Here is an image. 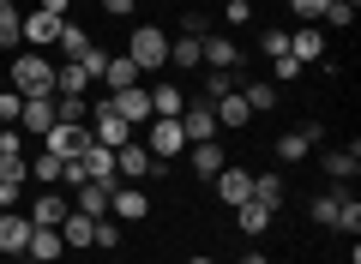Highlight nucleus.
Segmentation results:
<instances>
[{
  "mask_svg": "<svg viewBox=\"0 0 361 264\" xmlns=\"http://www.w3.org/2000/svg\"><path fill=\"white\" fill-rule=\"evenodd\" d=\"M6 84L18 90V96H54V61L49 54H37V49H25V54H13V73H6Z\"/></svg>",
  "mask_w": 361,
  "mask_h": 264,
  "instance_id": "nucleus-1",
  "label": "nucleus"
},
{
  "mask_svg": "<svg viewBox=\"0 0 361 264\" xmlns=\"http://www.w3.org/2000/svg\"><path fill=\"white\" fill-rule=\"evenodd\" d=\"M127 61L139 66V73H157V66H169V37L157 25H139L127 37Z\"/></svg>",
  "mask_w": 361,
  "mask_h": 264,
  "instance_id": "nucleus-2",
  "label": "nucleus"
},
{
  "mask_svg": "<svg viewBox=\"0 0 361 264\" xmlns=\"http://www.w3.org/2000/svg\"><path fill=\"white\" fill-rule=\"evenodd\" d=\"M145 151L157 156V163H169V156H180L187 151V132H180V120H163V114H151V120H145Z\"/></svg>",
  "mask_w": 361,
  "mask_h": 264,
  "instance_id": "nucleus-3",
  "label": "nucleus"
},
{
  "mask_svg": "<svg viewBox=\"0 0 361 264\" xmlns=\"http://www.w3.org/2000/svg\"><path fill=\"white\" fill-rule=\"evenodd\" d=\"M42 144H49V156H61V163H73V156H85V151H90L97 139H90L85 126H73V120H54L49 132H42Z\"/></svg>",
  "mask_w": 361,
  "mask_h": 264,
  "instance_id": "nucleus-4",
  "label": "nucleus"
},
{
  "mask_svg": "<svg viewBox=\"0 0 361 264\" xmlns=\"http://www.w3.org/2000/svg\"><path fill=\"white\" fill-rule=\"evenodd\" d=\"M90 120H97V132H90V139L103 144V151H121V144H133V132H139V126H127L115 108H109V96L97 102V114H90Z\"/></svg>",
  "mask_w": 361,
  "mask_h": 264,
  "instance_id": "nucleus-5",
  "label": "nucleus"
},
{
  "mask_svg": "<svg viewBox=\"0 0 361 264\" xmlns=\"http://www.w3.org/2000/svg\"><path fill=\"white\" fill-rule=\"evenodd\" d=\"M180 132H187V144H211L217 139V108L211 102H187L180 108Z\"/></svg>",
  "mask_w": 361,
  "mask_h": 264,
  "instance_id": "nucleus-6",
  "label": "nucleus"
},
{
  "mask_svg": "<svg viewBox=\"0 0 361 264\" xmlns=\"http://www.w3.org/2000/svg\"><path fill=\"white\" fill-rule=\"evenodd\" d=\"M109 108H115L127 126H145V120H151V90H145V84H127V90L109 96Z\"/></svg>",
  "mask_w": 361,
  "mask_h": 264,
  "instance_id": "nucleus-7",
  "label": "nucleus"
},
{
  "mask_svg": "<svg viewBox=\"0 0 361 264\" xmlns=\"http://www.w3.org/2000/svg\"><path fill=\"white\" fill-rule=\"evenodd\" d=\"M30 216H18V210H0V252L6 258H25V246H30Z\"/></svg>",
  "mask_w": 361,
  "mask_h": 264,
  "instance_id": "nucleus-8",
  "label": "nucleus"
},
{
  "mask_svg": "<svg viewBox=\"0 0 361 264\" xmlns=\"http://www.w3.org/2000/svg\"><path fill=\"white\" fill-rule=\"evenodd\" d=\"M145 210H151L145 187H115V192H109V216H115V222H139Z\"/></svg>",
  "mask_w": 361,
  "mask_h": 264,
  "instance_id": "nucleus-9",
  "label": "nucleus"
},
{
  "mask_svg": "<svg viewBox=\"0 0 361 264\" xmlns=\"http://www.w3.org/2000/svg\"><path fill=\"white\" fill-rule=\"evenodd\" d=\"M289 61L319 66V61H325V30H319V25H301L295 37H289Z\"/></svg>",
  "mask_w": 361,
  "mask_h": 264,
  "instance_id": "nucleus-10",
  "label": "nucleus"
},
{
  "mask_svg": "<svg viewBox=\"0 0 361 264\" xmlns=\"http://www.w3.org/2000/svg\"><path fill=\"white\" fill-rule=\"evenodd\" d=\"M157 168H163V163H157L145 144H121V151H115V175H127V180H145V175H157Z\"/></svg>",
  "mask_w": 361,
  "mask_h": 264,
  "instance_id": "nucleus-11",
  "label": "nucleus"
},
{
  "mask_svg": "<svg viewBox=\"0 0 361 264\" xmlns=\"http://www.w3.org/2000/svg\"><path fill=\"white\" fill-rule=\"evenodd\" d=\"M54 37H61V18H49V13H25V30H18V42H30V49H54Z\"/></svg>",
  "mask_w": 361,
  "mask_h": 264,
  "instance_id": "nucleus-12",
  "label": "nucleus"
},
{
  "mask_svg": "<svg viewBox=\"0 0 361 264\" xmlns=\"http://www.w3.org/2000/svg\"><path fill=\"white\" fill-rule=\"evenodd\" d=\"M199 61L217 66V73H229V66H241V49H235L229 37H211V30H205V37H199Z\"/></svg>",
  "mask_w": 361,
  "mask_h": 264,
  "instance_id": "nucleus-13",
  "label": "nucleus"
},
{
  "mask_svg": "<svg viewBox=\"0 0 361 264\" xmlns=\"http://www.w3.org/2000/svg\"><path fill=\"white\" fill-rule=\"evenodd\" d=\"M78 163H85V180H97V187H115V151H103V144H90L85 156H78Z\"/></svg>",
  "mask_w": 361,
  "mask_h": 264,
  "instance_id": "nucleus-14",
  "label": "nucleus"
},
{
  "mask_svg": "<svg viewBox=\"0 0 361 264\" xmlns=\"http://www.w3.org/2000/svg\"><path fill=\"white\" fill-rule=\"evenodd\" d=\"M313 144H319V126L307 120V126H295V132H283V139H277V156H283V163H301Z\"/></svg>",
  "mask_w": 361,
  "mask_h": 264,
  "instance_id": "nucleus-15",
  "label": "nucleus"
},
{
  "mask_svg": "<svg viewBox=\"0 0 361 264\" xmlns=\"http://www.w3.org/2000/svg\"><path fill=\"white\" fill-rule=\"evenodd\" d=\"M73 192H78V204H73L78 216H90V222H103V216H109V192H115V187H97V180H85V187H73Z\"/></svg>",
  "mask_w": 361,
  "mask_h": 264,
  "instance_id": "nucleus-16",
  "label": "nucleus"
},
{
  "mask_svg": "<svg viewBox=\"0 0 361 264\" xmlns=\"http://www.w3.org/2000/svg\"><path fill=\"white\" fill-rule=\"evenodd\" d=\"M61 252H66L61 228H30V246H25V258H42V264H61Z\"/></svg>",
  "mask_w": 361,
  "mask_h": 264,
  "instance_id": "nucleus-17",
  "label": "nucleus"
},
{
  "mask_svg": "<svg viewBox=\"0 0 361 264\" xmlns=\"http://www.w3.org/2000/svg\"><path fill=\"white\" fill-rule=\"evenodd\" d=\"M241 84H247L241 66H229V73H217V66H211V73H205V96H199V102H223V96H235Z\"/></svg>",
  "mask_w": 361,
  "mask_h": 264,
  "instance_id": "nucleus-18",
  "label": "nucleus"
},
{
  "mask_svg": "<svg viewBox=\"0 0 361 264\" xmlns=\"http://www.w3.org/2000/svg\"><path fill=\"white\" fill-rule=\"evenodd\" d=\"M66 210H73V204H66L61 192H42V199L30 204V222H37V228H61V222H66Z\"/></svg>",
  "mask_w": 361,
  "mask_h": 264,
  "instance_id": "nucleus-19",
  "label": "nucleus"
},
{
  "mask_svg": "<svg viewBox=\"0 0 361 264\" xmlns=\"http://www.w3.org/2000/svg\"><path fill=\"white\" fill-rule=\"evenodd\" d=\"M217 192H223V204H247V199H253V175H247V168H223Z\"/></svg>",
  "mask_w": 361,
  "mask_h": 264,
  "instance_id": "nucleus-20",
  "label": "nucleus"
},
{
  "mask_svg": "<svg viewBox=\"0 0 361 264\" xmlns=\"http://www.w3.org/2000/svg\"><path fill=\"white\" fill-rule=\"evenodd\" d=\"M18 126H25V132H49L54 126V96H30L25 108H18Z\"/></svg>",
  "mask_w": 361,
  "mask_h": 264,
  "instance_id": "nucleus-21",
  "label": "nucleus"
},
{
  "mask_svg": "<svg viewBox=\"0 0 361 264\" xmlns=\"http://www.w3.org/2000/svg\"><path fill=\"white\" fill-rule=\"evenodd\" d=\"M90 90V73L78 61H66V66H54V96H85Z\"/></svg>",
  "mask_w": 361,
  "mask_h": 264,
  "instance_id": "nucleus-22",
  "label": "nucleus"
},
{
  "mask_svg": "<svg viewBox=\"0 0 361 264\" xmlns=\"http://www.w3.org/2000/svg\"><path fill=\"white\" fill-rule=\"evenodd\" d=\"M223 168H229V156L217 151V139H211V144H193V175H199V180H217Z\"/></svg>",
  "mask_w": 361,
  "mask_h": 264,
  "instance_id": "nucleus-23",
  "label": "nucleus"
},
{
  "mask_svg": "<svg viewBox=\"0 0 361 264\" xmlns=\"http://www.w3.org/2000/svg\"><path fill=\"white\" fill-rule=\"evenodd\" d=\"M61 240H66V246H97V222H90V216H78V210H66Z\"/></svg>",
  "mask_w": 361,
  "mask_h": 264,
  "instance_id": "nucleus-24",
  "label": "nucleus"
},
{
  "mask_svg": "<svg viewBox=\"0 0 361 264\" xmlns=\"http://www.w3.org/2000/svg\"><path fill=\"white\" fill-rule=\"evenodd\" d=\"M103 84H109V96H115V90H127V84H139V66H133L127 54H115V61L103 66Z\"/></svg>",
  "mask_w": 361,
  "mask_h": 264,
  "instance_id": "nucleus-25",
  "label": "nucleus"
},
{
  "mask_svg": "<svg viewBox=\"0 0 361 264\" xmlns=\"http://www.w3.org/2000/svg\"><path fill=\"white\" fill-rule=\"evenodd\" d=\"M271 216H277V210H265V204H259V199L235 204V222H241L247 234H265V228H271Z\"/></svg>",
  "mask_w": 361,
  "mask_h": 264,
  "instance_id": "nucleus-26",
  "label": "nucleus"
},
{
  "mask_svg": "<svg viewBox=\"0 0 361 264\" xmlns=\"http://www.w3.org/2000/svg\"><path fill=\"white\" fill-rule=\"evenodd\" d=\"M241 102H247L253 114H271V108H277V84H259V78H247V84H241Z\"/></svg>",
  "mask_w": 361,
  "mask_h": 264,
  "instance_id": "nucleus-27",
  "label": "nucleus"
},
{
  "mask_svg": "<svg viewBox=\"0 0 361 264\" xmlns=\"http://www.w3.org/2000/svg\"><path fill=\"white\" fill-rule=\"evenodd\" d=\"M180 108H187V96H180L175 84H157V90H151V114H163V120H180Z\"/></svg>",
  "mask_w": 361,
  "mask_h": 264,
  "instance_id": "nucleus-28",
  "label": "nucleus"
},
{
  "mask_svg": "<svg viewBox=\"0 0 361 264\" xmlns=\"http://www.w3.org/2000/svg\"><path fill=\"white\" fill-rule=\"evenodd\" d=\"M253 199L265 210H283V175H253Z\"/></svg>",
  "mask_w": 361,
  "mask_h": 264,
  "instance_id": "nucleus-29",
  "label": "nucleus"
},
{
  "mask_svg": "<svg viewBox=\"0 0 361 264\" xmlns=\"http://www.w3.org/2000/svg\"><path fill=\"white\" fill-rule=\"evenodd\" d=\"M54 49H61L66 61H78V54L90 49V37H85V30H78V25H73V18H61V37H54Z\"/></svg>",
  "mask_w": 361,
  "mask_h": 264,
  "instance_id": "nucleus-30",
  "label": "nucleus"
},
{
  "mask_svg": "<svg viewBox=\"0 0 361 264\" xmlns=\"http://www.w3.org/2000/svg\"><path fill=\"white\" fill-rule=\"evenodd\" d=\"M211 108H217V126H247V120H253V108L241 102V90H235V96H223V102H211Z\"/></svg>",
  "mask_w": 361,
  "mask_h": 264,
  "instance_id": "nucleus-31",
  "label": "nucleus"
},
{
  "mask_svg": "<svg viewBox=\"0 0 361 264\" xmlns=\"http://www.w3.org/2000/svg\"><path fill=\"white\" fill-rule=\"evenodd\" d=\"M355 168H361V144H349V151H325V175H331V180L355 175Z\"/></svg>",
  "mask_w": 361,
  "mask_h": 264,
  "instance_id": "nucleus-32",
  "label": "nucleus"
},
{
  "mask_svg": "<svg viewBox=\"0 0 361 264\" xmlns=\"http://www.w3.org/2000/svg\"><path fill=\"white\" fill-rule=\"evenodd\" d=\"M343 199H349V192H319V199H313V222H325V228H337V210H343Z\"/></svg>",
  "mask_w": 361,
  "mask_h": 264,
  "instance_id": "nucleus-33",
  "label": "nucleus"
},
{
  "mask_svg": "<svg viewBox=\"0 0 361 264\" xmlns=\"http://www.w3.org/2000/svg\"><path fill=\"white\" fill-rule=\"evenodd\" d=\"M18 30H25V13H18L13 0H0V49H13Z\"/></svg>",
  "mask_w": 361,
  "mask_h": 264,
  "instance_id": "nucleus-34",
  "label": "nucleus"
},
{
  "mask_svg": "<svg viewBox=\"0 0 361 264\" xmlns=\"http://www.w3.org/2000/svg\"><path fill=\"white\" fill-rule=\"evenodd\" d=\"M169 66L193 73V66H199V37H180V42H169Z\"/></svg>",
  "mask_w": 361,
  "mask_h": 264,
  "instance_id": "nucleus-35",
  "label": "nucleus"
},
{
  "mask_svg": "<svg viewBox=\"0 0 361 264\" xmlns=\"http://www.w3.org/2000/svg\"><path fill=\"white\" fill-rule=\"evenodd\" d=\"M54 120H73V126H85V120H90L85 96H54Z\"/></svg>",
  "mask_w": 361,
  "mask_h": 264,
  "instance_id": "nucleus-36",
  "label": "nucleus"
},
{
  "mask_svg": "<svg viewBox=\"0 0 361 264\" xmlns=\"http://www.w3.org/2000/svg\"><path fill=\"white\" fill-rule=\"evenodd\" d=\"M18 108H25V96L6 84V90H0V126H18Z\"/></svg>",
  "mask_w": 361,
  "mask_h": 264,
  "instance_id": "nucleus-37",
  "label": "nucleus"
},
{
  "mask_svg": "<svg viewBox=\"0 0 361 264\" xmlns=\"http://www.w3.org/2000/svg\"><path fill=\"white\" fill-rule=\"evenodd\" d=\"M259 54L283 61V54H289V30H265V37H259Z\"/></svg>",
  "mask_w": 361,
  "mask_h": 264,
  "instance_id": "nucleus-38",
  "label": "nucleus"
},
{
  "mask_svg": "<svg viewBox=\"0 0 361 264\" xmlns=\"http://www.w3.org/2000/svg\"><path fill=\"white\" fill-rule=\"evenodd\" d=\"M319 18H325V25H331V30H343L349 18H355V6H349V0H331V6H325Z\"/></svg>",
  "mask_w": 361,
  "mask_h": 264,
  "instance_id": "nucleus-39",
  "label": "nucleus"
},
{
  "mask_svg": "<svg viewBox=\"0 0 361 264\" xmlns=\"http://www.w3.org/2000/svg\"><path fill=\"white\" fill-rule=\"evenodd\" d=\"M30 180H61V156L42 151V156H37V168H30Z\"/></svg>",
  "mask_w": 361,
  "mask_h": 264,
  "instance_id": "nucleus-40",
  "label": "nucleus"
},
{
  "mask_svg": "<svg viewBox=\"0 0 361 264\" xmlns=\"http://www.w3.org/2000/svg\"><path fill=\"white\" fill-rule=\"evenodd\" d=\"M78 66H85L90 78H103V66H109V54H103V49H85V54H78Z\"/></svg>",
  "mask_w": 361,
  "mask_h": 264,
  "instance_id": "nucleus-41",
  "label": "nucleus"
},
{
  "mask_svg": "<svg viewBox=\"0 0 361 264\" xmlns=\"http://www.w3.org/2000/svg\"><path fill=\"white\" fill-rule=\"evenodd\" d=\"M97 246H103V252H115V246H121V228L109 222V216H103V222H97Z\"/></svg>",
  "mask_w": 361,
  "mask_h": 264,
  "instance_id": "nucleus-42",
  "label": "nucleus"
},
{
  "mask_svg": "<svg viewBox=\"0 0 361 264\" xmlns=\"http://www.w3.org/2000/svg\"><path fill=\"white\" fill-rule=\"evenodd\" d=\"M337 228H349V234L361 228V204H355V199H343V210H337Z\"/></svg>",
  "mask_w": 361,
  "mask_h": 264,
  "instance_id": "nucleus-43",
  "label": "nucleus"
},
{
  "mask_svg": "<svg viewBox=\"0 0 361 264\" xmlns=\"http://www.w3.org/2000/svg\"><path fill=\"white\" fill-rule=\"evenodd\" d=\"M271 73H277V84H289V78H301V61L283 54V61H271Z\"/></svg>",
  "mask_w": 361,
  "mask_h": 264,
  "instance_id": "nucleus-44",
  "label": "nucleus"
},
{
  "mask_svg": "<svg viewBox=\"0 0 361 264\" xmlns=\"http://www.w3.org/2000/svg\"><path fill=\"white\" fill-rule=\"evenodd\" d=\"M223 18H229V25H235V30H241V25H247V18H253V6H247V0H229V13H223Z\"/></svg>",
  "mask_w": 361,
  "mask_h": 264,
  "instance_id": "nucleus-45",
  "label": "nucleus"
},
{
  "mask_svg": "<svg viewBox=\"0 0 361 264\" xmlns=\"http://www.w3.org/2000/svg\"><path fill=\"white\" fill-rule=\"evenodd\" d=\"M133 6H139V0H103V13H109V18H127Z\"/></svg>",
  "mask_w": 361,
  "mask_h": 264,
  "instance_id": "nucleus-46",
  "label": "nucleus"
},
{
  "mask_svg": "<svg viewBox=\"0 0 361 264\" xmlns=\"http://www.w3.org/2000/svg\"><path fill=\"white\" fill-rule=\"evenodd\" d=\"M325 6H331V0H295V13H301V18H319Z\"/></svg>",
  "mask_w": 361,
  "mask_h": 264,
  "instance_id": "nucleus-47",
  "label": "nucleus"
},
{
  "mask_svg": "<svg viewBox=\"0 0 361 264\" xmlns=\"http://www.w3.org/2000/svg\"><path fill=\"white\" fill-rule=\"evenodd\" d=\"M66 6H73V0H42L37 13H49V18H66Z\"/></svg>",
  "mask_w": 361,
  "mask_h": 264,
  "instance_id": "nucleus-48",
  "label": "nucleus"
},
{
  "mask_svg": "<svg viewBox=\"0 0 361 264\" xmlns=\"http://www.w3.org/2000/svg\"><path fill=\"white\" fill-rule=\"evenodd\" d=\"M241 264H265V252H247V258H241Z\"/></svg>",
  "mask_w": 361,
  "mask_h": 264,
  "instance_id": "nucleus-49",
  "label": "nucleus"
},
{
  "mask_svg": "<svg viewBox=\"0 0 361 264\" xmlns=\"http://www.w3.org/2000/svg\"><path fill=\"white\" fill-rule=\"evenodd\" d=\"M187 264H217V258H211V252H199V258H187Z\"/></svg>",
  "mask_w": 361,
  "mask_h": 264,
  "instance_id": "nucleus-50",
  "label": "nucleus"
},
{
  "mask_svg": "<svg viewBox=\"0 0 361 264\" xmlns=\"http://www.w3.org/2000/svg\"><path fill=\"white\" fill-rule=\"evenodd\" d=\"M13 264H42V258H13Z\"/></svg>",
  "mask_w": 361,
  "mask_h": 264,
  "instance_id": "nucleus-51",
  "label": "nucleus"
},
{
  "mask_svg": "<svg viewBox=\"0 0 361 264\" xmlns=\"http://www.w3.org/2000/svg\"><path fill=\"white\" fill-rule=\"evenodd\" d=\"M0 90H6V73H0Z\"/></svg>",
  "mask_w": 361,
  "mask_h": 264,
  "instance_id": "nucleus-52",
  "label": "nucleus"
},
{
  "mask_svg": "<svg viewBox=\"0 0 361 264\" xmlns=\"http://www.w3.org/2000/svg\"><path fill=\"white\" fill-rule=\"evenodd\" d=\"M247 6H253V0H247Z\"/></svg>",
  "mask_w": 361,
  "mask_h": 264,
  "instance_id": "nucleus-53",
  "label": "nucleus"
}]
</instances>
